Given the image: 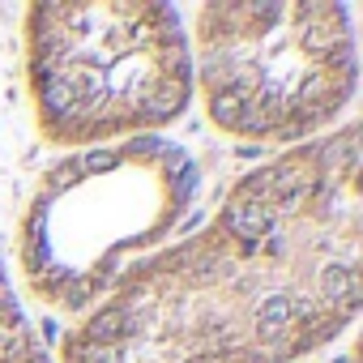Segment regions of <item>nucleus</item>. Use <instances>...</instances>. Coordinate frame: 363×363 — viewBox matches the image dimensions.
<instances>
[{"label": "nucleus", "instance_id": "nucleus-3", "mask_svg": "<svg viewBox=\"0 0 363 363\" xmlns=\"http://www.w3.org/2000/svg\"><path fill=\"white\" fill-rule=\"evenodd\" d=\"M35 128L56 150L162 137L193 107L189 22L162 0H43L22 18Z\"/></svg>", "mask_w": 363, "mask_h": 363}, {"label": "nucleus", "instance_id": "nucleus-5", "mask_svg": "<svg viewBox=\"0 0 363 363\" xmlns=\"http://www.w3.org/2000/svg\"><path fill=\"white\" fill-rule=\"evenodd\" d=\"M0 363H56L48 342L39 337L26 303L13 291L5 252H0Z\"/></svg>", "mask_w": 363, "mask_h": 363}, {"label": "nucleus", "instance_id": "nucleus-1", "mask_svg": "<svg viewBox=\"0 0 363 363\" xmlns=\"http://www.w3.org/2000/svg\"><path fill=\"white\" fill-rule=\"evenodd\" d=\"M363 308L359 124L240 175L189 235L137 261L60 363H303Z\"/></svg>", "mask_w": 363, "mask_h": 363}, {"label": "nucleus", "instance_id": "nucleus-4", "mask_svg": "<svg viewBox=\"0 0 363 363\" xmlns=\"http://www.w3.org/2000/svg\"><path fill=\"white\" fill-rule=\"evenodd\" d=\"M193 99L240 141L308 145L337 128L359 90V43L346 5H197L189 26Z\"/></svg>", "mask_w": 363, "mask_h": 363}, {"label": "nucleus", "instance_id": "nucleus-2", "mask_svg": "<svg viewBox=\"0 0 363 363\" xmlns=\"http://www.w3.org/2000/svg\"><path fill=\"white\" fill-rule=\"evenodd\" d=\"M201 201V167L171 137L60 154L18 214L22 286L60 316H86L145 257L179 240Z\"/></svg>", "mask_w": 363, "mask_h": 363}]
</instances>
